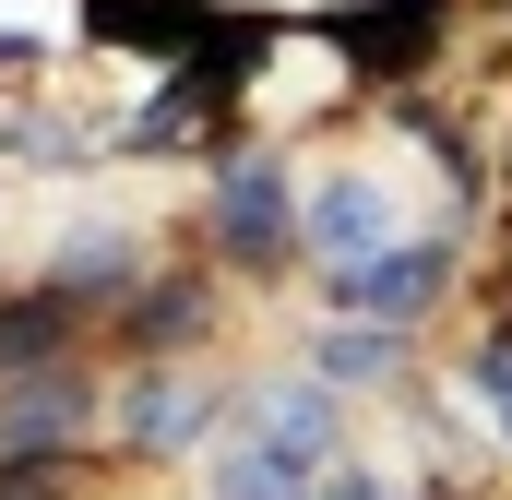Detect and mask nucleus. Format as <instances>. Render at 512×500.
<instances>
[{"label": "nucleus", "mask_w": 512, "mask_h": 500, "mask_svg": "<svg viewBox=\"0 0 512 500\" xmlns=\"http://www.w3.org/2000/svg\"><path fill=\"white\" fill-rule=\"evenodd\" d=\"M215 239H227V262H286V250H298V191H286L274 155H239V167H227Z\"/></svg>", "instance_id": "obj_1"}, {"label": "nucleus", "mask_w": 512, "mask_h": 500, "mask_svg": "<svg viewBox=\"0 0 512 500\" xmlns=\"http://www.w3.org/2000/svg\"><path fill=\"white\" fill-rule=\"evenodd\" d=\"M441 262H453V250H370V262H334V298H346L358 322H417L429 286H441Z\"/></svg>", "instance_id": "obj_2"}, {"label": "nucleus", "mask_w": 512, "mask_h": 500, "mask_svg": "<svg viewBox=\"0 0 512 500\" xmlns=\"http://www.w3.org/2000/svg\"><path fill=\"white\" fill-rule=\"evenodd\" d=\"M60 441H84V370L12 381V405H0V453H12V465H36V453H60Z\"/></svg>", "instance_id": "obj_3"}, {"label": "nucleus", "mask_w": 512, "mask_h": 500, "mask_svg": "<svg viewBox=\"0 0 512 500\" xmlns=\"http://www.w3.org/2000/svg\"><path fill=\"white\" fill-rule=\"evenodd\" d=\"M310 250H322V262H370V250H393L382 191H370V179H334V191L310 203Z\"/></svg>", "instance_id": "obj_4"}, {"label": "nucleus", "mask_w": 512, "mask_h": 500, "mask_svg": "<svg viewBox=\"0 0 512 500\" xmlns=\"http://www.w3.org/2000/svg\"><path fill=\"white\" fill-rule=\"evenodd\" d=\"M131 441H143V453H191V441H203V429H215V393H179V381H131Z\"/></svg>", "instance_id": "obj_5"}, {"label": "nucleus", "mask_w": 512, "mask_h": 500, "mask_svg": "<svg viewBox=\"0 0 512 500\" xmlns=\"http://www.w3.org/2000/svg\"><path fill=\"white\" fill-rule=\"evenodd\" d=\"M72 322H84V298H72V286H36V298H12V310H0V370H36V358L72 334Z\"/></svg>", "instance_id": "obj_6"}, {"label": "nucleus", "mask_w": 512, "mask_h": 500, "mask_svg": "<svg viewBox=\"0 0 512 500\" xmlns=\"http://www.w3.org/2000/svg\"><path fill=\"white\" fill-rule=\"evenodd\" d=\"M334 429H346V417H334V393H322V381H286V393L262 405V441H274V453H310V465H322V453H334Z\"/></svg>", "instance_id": "obj_7"}, {"label": "nucleus", "mask_w": 512, "mask_h": 500, "mask_svg": "<svg viewBox=\"0 0 512 500\" xmlns=\"http://www.w3.org/2000/svg\"><path fill=\"white\" fill-rule=\"evenodd\" d=\"M215 500H310V453L251 441V453H227V465H215Z\"/></svg>", "instance_id": "obj_8"}, {"label": "nucleus", "mask_w": 512, "mask_h": 500, "mask_svg": "<svg viewBox=\"0 0 512 500\" xmlns=\"http://www.w3.org/2000/svg\"><path fill=\"white\" fill-rule=\"evenodd\" d=\"M393 370H405V334L393 322H358V334L322 346V381H393Z\"/></svg>", "instance_id": "obj_9"}, {"label": "nucleus", "mask_w": 512, "mask_h": 500, "mask_svg": "<svg viewBox=\"0 0 512 500\" xmlns=\"http://www.w3.org/2000/svg\"><path fill=\"white\" fill-rule=\"evenodd\" d=\"M48 286H72V298H120V286H131V250L120 239H72L60 262H48Z\"/></svg>", "instance_id": "obj_10"}, {"label": "nucleus", "mask_w": 512, "mask_h": 500, "mask_svg": "<svg viewBox=\"0 0 512 500\" xmlns=\"http://www.w3.org/2000/svg\"><path fill=\"white\" fill-rule=\"evenodd\" d=\"M131 334H143V346H191V334H203V286H143V298H131Z\"/></svg>", "instance_id": "obj_11"}, {"label": "nucleus", "mask_w": 512, "mask_h": 500, "mask_svg": "<svg viewBox=\"0 0 512 500\" xmlns=\"http://www.w3.org/2000/svg\"><path fill=\"white\" fill-rule=\"evenodd\" d=\"M322 500H393V477H370V465H346V477H334Z\"/></svg>", "instance_id": "obj_12"}]
</instances>
